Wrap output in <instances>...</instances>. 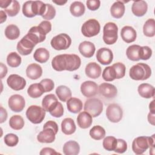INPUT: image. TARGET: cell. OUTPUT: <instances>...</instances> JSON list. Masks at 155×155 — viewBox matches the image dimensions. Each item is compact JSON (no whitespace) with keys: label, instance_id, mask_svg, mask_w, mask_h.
Returning <instances> with one entry per match:
<instances>
[{"label":"cell","instance_id":"cell-1","mask_svg":"<svg viewBox=\"0 0 155 155\" xmlns=\"http://www.w3.org/2000/svg\"><path fill=\"white\" fill-rule=\"evenodd\" d=\"M81 64V58L75 54H59L54 57L51 61L52 67L58 71H75L80 67Z\"/></svg>","mask_w":155,"mask_h":155},{"label":"cell","instance_id":"cell-2","mask_svg":"<svg viewBox=\"0 0 155 155\" xmlns=\"http://www.w3.org/2000/svg\"><path fill=\"white\" fill-rule=\"evenodd\" d=\"M155 134L151 136H139L134 139L132 143V150L136 154H143L148 148H150V153L154 151Z\"/></svg>","mask_w":155,"mask_h":155},{"label":"cell","instance_id":"cell-3","mask_svg":"<svg viewBox=\"0 0 155 155\" xmlns=\"http://www.w3.org/2000/svg\"><path fill=\"white\" fill-rule=\"evenodd\" d=\"M151 75L150 67L145 63H137L131 67L129 76L131 79L136 81H144Z\"/></svg>","mask_w":155,"mask_h":155},{"label":"cell","instance_id":"cell-4","mask_svg":"<svg viewBox=\"0 0 155 155\" xmlns=\"http://www.w3.org/2000/svg\"><path fill=\"white\" fill-rule=\"evenodd\" d=\"M118 27L117 25L111 22H107L103 28V40L108 45L114 44L118 38Z\"/></svg>","mask_w":155,"mask_h":155},{"label":"cell","instance_id":"cell-5","mask_svg":"<svg viewBox=\"0 0 155 155\" xmlns=\"http://www.w3.org/2000/svg\"><path fill=\"white\" fill-rule=\"evenodd\" d=\"M46 111L38 105H31L26 111V116L31 123L38 124L41 123L45 118Z\"/></svg>","mask_w":155,"mask_h":155},{"label":"cell","instance_id":"cell-6","mask_svg":"<svg viewBox=\"0 0 155 155\" xmlns=\"http://www.w3.org/2000/svg\"><path fill=\"white\" fill-rule=\"evenodd\" d=\"M101 25L98 21L95 19H90L85 21L82 25L81 32L87 38H91L99 34Z\"/></svg>","mask_w":155,"mask_h":155},{"label":"cell","instance_id":"cell-7","mask_svg":"<svg viewBox=\"0 0 155 155\" xmlns=\"http://www.w3.org/2000/svg\"><path fill=\"white\" fill-rule=\"evenodd\" d=\"M84 110L92 117H96L101 114L103 111V103L97 98L87 99L84 104Z\"/></svg>","mask_w":155,"mask_h":155},{"label":"cell","instance_id":"cell-8","mask_svg":"<svg viewBox=\"0 0 155 155\" xmlns=\"http://www.w3.org/2000/svg\"><path fill=\"white\" fill-rule=\"evenodd\" d=\"M50 44L54 50H66L70 46L71 39L67 34L61 33L53 37L51 40Z\"/></svg>","mask_w":155,"mask_h":155},{"label":"cell","instance_id":"cell-9","mask_svg":"<svg viewBox=\"0 0 155 155\" xmlns=\"http://www.w3.org/2000/svg\"><path fill=\"white\" fill-rule=\"evenodd\" d=\"M106 116L110 122H119L123 116L122 109L117 104H111L107 108Z\"/></svg>","mask_w":155,"mask_h":155},{"label":"cell","instance_id":"cell-10","mask_svg":"<svg viewBox=\"0 0 155 155\" xmlns=\"http://www.w3.org/2000/svg\"><path fill=\"white\" fill-rule=\"evenodd\" d=\"M46 35L44 30L40 26L38 25L32 27L28 31L26 36L36 45L45 39Z\"/></svg>","mask_w":155,"mask_h":155},{"label":"cell","instance_id":"cell-11","mask_svg":"<svg viewBox=\"0 0 155 155\" xmlns=\"http://www.w3.org/2000/svg\"><path fill=\"white\" fill-rule=\"evenodd\" d=\"M7 83L10 88L15 91L22 90L26 85L25 79L16 74H10L7 79Z\"/></svg>","mask_w":155,"mask_h":155},{"label":"cell","instance_id":"cell-12","mask_svg":"<svg viewBox=\"0 0 155 155\" xmlns=\"http://www.w3.org/2000/svg\"><path fill=\"white\" fill-rule=\"evenodd\" d=\"M35 45V43L25 35L18 42L16 49L19 54L26 56L31 53Z\"/></svg>","mask_w":155,"mask_h":155},{"label":"cell","instance_id":"cell-13","mask_svg":"<svg viewBox=\"0 0 155 155\" xmlns=\"http://www.w3.org/2000/svg\"><path fill=\"white\" fill-rule=\"evenodd\" d=\"M8 104L12 111L18 113L23 110L25 102L24 98L21 95L13 94L9 97Z\"/></svg>","mask_w":155,"mask_h":155},{"label":"cell","instance_id":"cell-14","mask_svg":"<svg viewBox=\"0 0 155 155\" xmlns=\"http://www.w3.org/2000/svg\"><path fill=\"white\" fill-rule=\"evenodd\" d=\"M81 91L87 97H93L98 93V85L91 81H85L81 85Z\"/></svg>","mask_w":155,"mask_h":155},{"label":"cell","instance_id":"cell-15","mask_svg":"<svg viewBox=\"0 0 155 155\" xmlns=\"http://www.w3.org/2000/svg\"><path fill=\"white\" fill-rule=\"evenodd\" d=\"M56 134L53 128L49 127H43V130L37 136V139L41 143H52L55 140Z\"/></svg>","mask_w":155,"mask_h":155},{"label":"cell","instance_id":"cell-16","mask_svg":"<svg viewBox=\"0 0 155 155\" xmlns=\"http://www.w3.org/2000/svg\"><path fill=\"white\" fill-rule=\"evenodd\" d=\"M96 59L102 65H109L113 59V52L110 49L106 47L99 48L97 51Z\"/></svg>","mask_w":155,"mask_h":155},{"label":"cell","instance_id":"cell-17","mask_svg":"<svg viewBox=\"0 0 155 155\" xmlns=\"http://www.w3.org/2000/svg\"><path fill=\"white\" fill-rule=\"evenodd\" d=\"M99 93L108 99H113L117 94V88L113 84L104 82L102 83L99 87Z\"/></svg>","mask_w":155,"mask_h":155},{"label":"cell","instance_id":"cell-18","mask_svg":"<svg viewBox=\"0 0 155 155\" xmlns=\"http://www.w3.org/2000/svg\"><path fill=\"white\" fill-rule=\"evenodd\" d=\"M79 51L81 54L87 58L92 57L95 52V46L93 43L90 41H83L82 42L78 47Z\"/></svg>","mask_w":155,"mask_h":155},{"label":"cell","instance_id":"cell-19","mask_svg":"<svg viewBox=\"0 0 155 155\" xmlns=\"http://www.w3.org/2000/svg\"><path fill=\"white\" fill-rule=\"evenodd\" d=\"M85 74L91 79H97L100 77L102 69L101 66L97 63L93 62L88 63L85 69Z\"/></svg>","mask_w":155,"mask_h":155},{"label":"cell","instance_id":"cell-20","mask_svg":"<svg viewBox=\"0 0 155 155\" xmlns=\"http://www.w3.org/2000/svg\"><path fill=\"white\" fill-rule=\"evenodd\" d=\"M120 36L124 41L127 43H131L135 41L137 33L133 27L127 25L121 29Z\"/></svg>","mask_w":155,"mask_h":155},{"label":"cell","instance_id":"cell-21","mask_svg":"<svg viewBox=\"0 0 155 155\" xmlns=\"http://www.w3.org/2000/svg\"><path fill=\"white\" fill-rule=\"evenodd\" d=\"M148 5L145 1H134L131 6V11L133 13L138 17L143 16L147 12Z\"/></svg>","mask_w":155,"mask_h":155},{"label":"cell","instance_id":"cell-22","mask_svg":"<svg viewBox=\"0 0 155 155\" xmlns=\"http://www.w3.org/2000/svg\"><path fill=\"white\" fill-rule=\"evenodd\" d=\"M42 74V67L37 64L33 63L28 65L26 69L27 76L32 79L36 80L39 78Z\"/></svg>","mask_w":155,"mask_h":155},{"label":"cell","instance_id":"cell-23","mask_svg":"<svg viewBox=\"0 0 155 155\" xmlns=\"http://www.w3.org/2000/svg\"><path fill=\"white\" fill-rule=\"evenodd\" d=\"M92 117H93L87 111L81 112L77 117V122L78 126L82 129L88 128L92 124Z\"/></svg>","mask_w":155,"mask_h":155},{"label":"cell","instance_id":"cell-24","mask_svg":"<svg viewBox=\"0 0 155 155\" xmlns=\"http://www.w3.org/2000/svg\"><path fill=\"white\" fill-rule=\"evenodd\" d=\"M137 91L139 95L143 98L149 99L154 96V87L147 83H143L139 85Z\"/></svg>","mask_w":155,"mask_h":155},{"label":"cell","instance_id":"cell-25","mask_svg":"<svg viewBox=\"0 0 155 155\" xmlns=\"http://www.w3.org/2000/svg\"><path fill=\"white\" fill-rule=\"evenodd\" d=\"M80 151L79 143L74 140H69L63 146V153L65 155H76Z\"/></svg>","mask_w":155,"mask_h":155},{"label":"cell","instance_id":"cell-26","mask_svg":"<svg viewBox=\"0 0 155 155\" xmlns=\"http://www.w3.org/2000/svg\"><path fill=\"white\" fill-rule=\"evenodd\" d=\"M58 103V101L56 96L53 94H48L45 96L42 101V106L44 109L50 112Z\"/></svg>","mask_w":155,"mask_h":155},{"label":"cell","instance_id":"cell-27","mask_svg":"<svg viewBox=\"0 0 155 155\" xmlns=\"http://www.w3.org/2000/svg\"><path fill=\"white\" fill-rule=\"evenodd\" d=\"M125 5L122 1H120L114 2L110 8L111 16L116 19L121 18L125 13Z\"/></svg>","mask_w":155,"mask_h":155},{"label":"cell","instance_id":"cell-28","mask_svg":"<svg viewBox=\"0 0 155 155\" xmlns=\"http://www.w3.org/2000/svg\"><path fill=\"white\" fill-rule=\"evenodd\" d=\"M82 102L76 97H71L67 102V109L72 113H79L82 109Z\"/></svg>","mask_w":155,"mask_h":155},{"label":"cell","instance_id":"cell-29","mask_svg":"<svg viewBox=\"0 0 155 155\" xmlns=\"http://www.w3.org/2000/svg\"><path fill=\"white\" fill-rule=\"evenodd\" d=\"M76 127L74 120L71 118H65L61 122V130L63 133L66 135H70L74 133Z\"/></svg>","mask_w":155,"mask_h":155},{"label":"cell","instance_id":"cell-30","mask_svg":"<svg viewBox=\"0 0 155 155\" xmlns=\"http://www.w3.org/2000/svg\"><path fill=\"white\" fill-rule=\"evenodd\" d=\"M56 94L59 100L62 102L67 101L72 95L70 89L65 85L58 86L56 89Z\"/></svg>","mask_w":155,"mask_h":155},{"label":"cell","instance_id":"cell-31","mask_svg":"<svg viewBox=\"0 0 155 155\" xmlns=\"http://www.w3.org/2000/svg\"><path fill=\"white\" fill-rule=\"evenodd\" d=\"M33 58L39 63H45L50 58L49 51L45 48H39L34 53Z\"/></svg>","mask_w":155,"mask_h":155},{"label":"cell","instance_id":"cell-32","mask_svg":"<svg viewBox=\"0 0 155 155\" xmlns=\"http://www.w3.org/2000/svg\"><path fill=\"white\" fill-rule=\"evenodd\" d=\"M70 11L73 16L75 17H79L84 14L85 7L82 2L80 1H74L71 4Z\"/></svg>","mask_w":155,"mask_h":155},{"label":"cell","instance_id":"cell-33","mask_svg":"<svg viewBox=\"0 0 155 155\" xmlns=\"http://www.w3.org/2000/svg\"><path fill=\"white\" fill-rule=\"evenodd\" d=\"M45 93L40 83H35L29 86L27 89L28 96L32 98H38L41 96Z\"/></svg>","mask_w":155,"mask_h":155},{"label":"cell","instance_id":"cell-34","mask_svg":"<svg viewBox=\"0 0 155 155\" xmlns=\"http://www.w3.org/2000/svg\"><path fill=\"white\" fill-rule=\"evenodd\" d=\"M140 46L139 45H131L129 46L126 50V54L128 59L133 61H137L139 58V49Z\"/></svg>","mask_w":155,"mask_h":155},{"label":"cell","instance_id":"cell-35","mask_svg":"<svg viewBox=\"0 0 155 155\" xmlns=\"http://www.w3.org/2000/svg\"><path fill=\"white\" fill-rule=\"evenodd\" d=\"M20 35L19 28L14 24H10L5 29V36L10 40H15Z\"/></svg>","mask_w":155,"mask_h":155},{"label":"cell","instance_id":"cell-36","mask_svg":"<svg viewBox=\"0 0 155 155\" xmlns=\"http://www.w3.org/2000/svg\"><path fill=\"white\" fill-rule=\"evenodd\" d=\"M143 34L148 37H153L155 35V21L153 18L148 19L143 27Z\"/></svg>","mask_w":155,"mask_h":155},{"label":"cell","instance_id":"cell-37","mask_svg":"<svg viewBox=\"0 0 155 155\" xmlns=\"http://www.w3.org/2000/svg\"><path fill=\"white\" fill-rule=\"evenodd\" d=\"M31 10L35 16H42L46 10V4L41 1H32Z\"/></svg>","mask_w":155,"mask_h":155},{"label":"cell","instance_id":"cell-38","mask_svg":"<svg viewBox=\"0 0 155 155\" xmlns=\"http://www.w3.org/2000/svg\"><path fill=\"white\" fill-rule=\"evenodd\" d=\"M89 134L92 139L94 140H101L105 137V130L100 125H95L91 128Z\"/></svg>","mask_w":155,"mask_h":155},{"label":"cell","instance_id":"cell-39","mask_svg":"<svg viewBox=\"0 0 155 155\" xmlns=\"http://www.w3.org/2000/svg\"><path fill=\"white\" fill-rule=\"evenodd\" d=\"M9 125L15 130H19L24 126V119L19 115H14L9 120Z\"/></svg>","mask_w":155,"mask_h":155},{"label":"cell","instance_id":"cell-40","mask_svg":"<svg viewBox=\"0 0 155 155\" xmlns=\"http://www.w3.org/2000/svg\"><path fill=\"white\" fill-rule=\"evenodd\" d=\"M7 62L11 67H18L21 63V58L17 53L11 52L7 57Z\"/></svg>","mask_w":155,"mask_h":155},{"label":"cell","instance_id":"cell-41","mask_svg":"<svg viewBox=\"0 0 155 155\" xmlns=\"http://www.w3.org/2000/svg\"><path fill=\"white\" fill-rule=\"evenodd\" d=\"M117 144V139L114 136H107L103 140L102 145L107 151H114Z\"/></svg>","mask_w":155,"mask_h":155},{"label":"cell","instance_id":"cell-42","mask_svg":"<svg viewBox=\"0 0 155 155\" xmlns=\"http://www.w3.org/2000/svg\"><path fill=\"white\" fill-rule=\"evenodd\" d=\"M19 10L20 5L19 2L16 0H13L11 4L4 9V12H6L9 16L13 17L16 16L19 13Z\"/></svg>","mask_w":155,"mask_h":155},{"label":"cell","instance_id":"cell-43","mask_svg":"<svg viewBox=\"0 0 155 155\" xmlns=\"http://www.w3.org/2000/svg\"><path fill=\"white\" fill-rule=\"evenodd\" d=\"M102 78L107 82L113 81L116 79V73L113 66H108L104 68L102 72Z\"/></svg>","mask_w":155,"mask_h":155},{"label":"cell","instance_id":"cell-44","mask_svg":"<svg viewBox=\"0 0 155 155\" xmlns=\"http://www.w3.org/2000/svg\"><path fill=\"white\" fill-rule=\"evenodd\" d=\"M113 67L114 68L116 73V79H119L122 78L125 74V66L121 62H117L114 64Z\"/></svg>","mask_w":155,"mask_h":155},{"label":"cell","instance_id":"cell-45","mask_svg":"<svg viewBox=\"0 0 155 155\" xmlns=\"http://www.w3.org/2000/svg\"><path fill=\"white\" fill-rule=\"evenodd\" d=\"M4 140L5 143L8 147H15L19 142L18 136L13 133H8L4 136Z\"/></svg>","mask_w":155,"mask_h":155},{"label":"cell","instance_id":"cell-46","mask_svg":"<svg viewBox=\"0 0 155 155\" xmlns=\"http://www.w3.org/2000/svg\"><path fill=\"white\" fill-rule=\"evenodd\" d=\"M55 15L56 10L54 7L50 4H46V10L45 11L44 14L42 16L43 19H46V21L51 20L54 18Z\"/></svg>","mask_w":155,"mask_h":155},{"label":"cell","instance_id":"cell-47","mask_svg":"<svg viewBox=\"0 0 155 155\" xmlns=\"http://www.w3.org/2000/svg\"><path fill=\"white\" fill-rule=\"evenodd\" d=\"M152 56V50L148 46H140L139 49V58L142 60H148Z\"/></svg>","mask_w":155,"mask_h":155},{"label":"cell","instance_id":"cell-48","mask_svg":"<svg viewBox=\"0 0 155 155\" xmlns=\"http://www.w3.org/2000/svg\"><path fill=\"white\" fill-rule=\"evenodd\" d=\"M31 3L32 1H26L22 5V13L27 18H33L35 16L33 15L31 10Z\"/></svg>","mask_w":155,"mask_h":155},{"label":"cell","instance_id":"cell-49","mask_svg":"<svg viewBox=\"0 0 155 155\" xmlns=\"http://www.w3.org/2000/svg\"><path fill=\"white\" fill-rule=\"evenodd\" d=\"M39 83L42 85L45 93L51 91L54 87L53 81L50 79H44Z\"/></svg>","mask_w":155,"mask_h":155},{"label":"cell","instance_id":"cell-50","mask_svg":"<svg viewBox=\"0 0 155 155\" xmlns=\"http://www.w3.org/2000/svg\"><path fill=\"white\" fill-rule=\"evenodd\" d=\"M50 114L55 117H61L64 114V108L62 104L58 102V104L49 112Z\"/></svg>","mask_w":155,"mask_h":155},{"label":"cell","instance_id":"cell-51","mask_svg":"<svg viewBox=\"0 0 155 155\" xmlns=\"http://www.w3.org/2000/svg\"><path fill=\"white\" fill-rule=\"evenodd\" d=\"M127 150V143L125 140L122 139H117V144L114 152L117 153H124Z\"/></svg>","mask_w":155,"mask_h":155},{"label":"cell","instance_id":"cell-52","mask_svg":"<svg viewBox=\"0 0 155 155\" xmlns=\"http://www.w3.org/2000/svg\"><path fill=\"white\" fill-rule=\"evenodd\" d=\"M86 4L89 10L95 11L99 8L101 1L99 0H88L86 2Z\"/></svg>","mask_w":155,"mask_h":155},{"label":"cell","instance_id":"cell-53","mask_svg":"<svg viewBox=\"0 0 155 155\" xmlns=\"http://www.w3.org/2000/svg\"><path fill=\"white\" fill-rule=\"evenodd\" d=\"M39 26H40L44 31L45 32L46 34L48 33L51 30V24L48 21H42L39 24Z\"/></svg>","mask_w":155,"mask_h":155},{"label":"cell","instance_id":"cell-54","mask_svg":"<svg viewBox=\"0 0 155 155\" xmlns=\"http://www.w3.org/2000/svg\"><path fill=\"white\" fill-rule=\"evenodd\" d=\"M61 154V153H59L56 152L54 149L49 147H45L41 150V151L39 153L40 155H44V154Z\"/></svg>","mask_w":155,"mask_h":155},{"label":"cell","instance_id":"cell-55","mask_svg":"<svg viewBox=\"0 0 155 155\" xmlns=\"http://www.w3.org/2000/svg\"><path fill=\"white\" fill-rule=\"evenodd\" d=\"M51 127L52 128H53L55 131L56 133H58V124L54 122V121H53V120H49V121H47L43 126V127Z\"/></svg>","mask_w":155,"mask_h":155},{"label":"cell","instance_id":"cell-56","mask_svg":"<svg viewBox=\"0 0 155 155\" xmlns=\"http://www.w3.org/2000/svg\"><path fill=\"white\" fill-rule=\"evenodd\" d=\"M7 118V113L6 110L2 107H1V122H0V123L1 124L3 123L4 121L6 120Z\"/></svg>","mask_w":155,"mask_h":155},{"label":"cell","instance_id":"cell-57","mask_svg":"<svg viewBox=\"0 0 155 155\" xmlns=\"http://www.w3.org/2000/svg\"><path fill=\"white\" fill-rule=\"evenodd\" d=\"M1 79L4 78L7 73V67L2 62H1Z\"/></svg>","mask_w":155,"mask_h":155},{"label":"cell","instance_id":"cell-58","mask_svg":"<svg viewBox=\"0 0 155 155\" xmlns=\"http://www.w3.org/2000/svg\"><path fill=\"white\" fill-rule=\"evenodd\" d=\"M12 2V0H0V7L2 8H6Z\"/></svg>","mask_w":155,"mask_h":155},{"label":"cell","instance_id":"cell-59","mask_svg":"<svg viewBox=\"0 0 155 155\" xmlns=\"http://www.w3.org/2000/svg\"><path fill=\"white\" fill-rule=\"evenodd\" d=\"M155 113H153L150 112L148 114V120L150 124H151L153 125H154V121H155V118H154Z\"/></svg>","mask_w":155,"mask_h":155},{"label":"cell","instance_id":"cell-60","mask_svg":"<svg viewBox=\"0 0 155 155\" xmlns=\"http://www.w3.org/2000/svg\"><path fill=\"white\" fill-rule=\"evenodd\" d=\"M0 18H1V24L5 22L7 19V15L3 10L0 11Z\"/></svg>","mask_w":155,"mask_h":155},{"label":"cell","instance_id":"cell-61","mask_svg":"<svg viewBox=\"0 0 155 155\" xmlns=\"http://www.w3.org/2000/svg\"><path fill=\"white\" fill-rule=\"evenodd\" d=\"M149 108H150V112L151 113H155V108H154V100H153L151 101V102L150 104V105H149Z\"/></svg>","mask_w":155,"mask_h":155},{"label":"cell","instance_id":"cell-62","mask_svg":"<svg viewBox=\"0 0 155 155\" xmlns=\"http://www.w3.org/2000/svg\"><path fill=\"white\" fill-rule=\"evenodd\" d=\"M52 2L58 5H63L65 3H67V1H62V0H59V1H52Z\"/></svg>","mask_w":155,"mask_h":155}]
</instances>
